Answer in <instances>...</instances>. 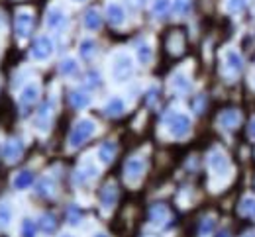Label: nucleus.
Listing matches in <instances>:
<instances>
[{
	"label": "nucleus",
	"mask_w": 255,
	"mask_h": 237,
	"mask_svg": "<svg viewBox=\"0 0 255 237\" xmlns=\"http://www.w3.org/2000/svg\"><path fill=\"white\" fill-rule=\"evenodd\" d=\"M95 122L93 120H81L75 128H73V132H71V136H69V145L71 147H79V145H83L89 137L95 134Z\"/></svg>",
	"instance_id": "1"
},
{
	"label": "nucleus",
	"mask_w": 255,
	"mask_h": 237,
	"mask_svg": "<svg viewBox=\"0 0 255 237\" xmlns=\"http://www.w3.org/2000/svg\"><path fill=\"white\" fill-rule=\"evenodd\" d=\"M143 172H145V161L143 159H129L126 163V167H124V174H126V180L128 182H131V184H135L141 176H143Z\"/></svg>",
	"instance_id": "2"
},
{
	"label": "nucleus",
	"mask_w": 255,
	"mask_h": 237,
	"mask_svg": "<svg viewBox=\"0 0 255 237\" xmlns=\"http://www.w3.org/2000/svg\"><path fill=\"white\" fill-rule=\"evenodd\" d=\"M169 130L175 137H185L191 132V120L185 114H175L169 122Z\"/></svg>",
	"instance_id": "3"
},
{
	"label": "nucleus",
	"mask_w": 255,
	"mask_h": 237,
	"mask_svg": "<svg viewBox=\"0 0 255 237\" xmlns=\"http://www.w3.org/2000/svg\"><path fill=\"white\" fill-rule=\"evenodd\" d=\"M131 73H133L131 59L128 55H118L116 61H114V79L116 80H126L131 77Z\"/></svg>",
	"instance_id": "4"
},
{
	"label": "nucleus",
	"mask_w": 255,
	"mask_h": 237,
	"mask_svg": "<svg viewBox=\"0 0 255 237\" xmlns=\"http://www.w3.org/2000/svg\"><path fill=\"white\" fill-rule=\"evenodd\" d=\"M51 53H53V43H51V39L45 37V35L37 37L35 43H33V49H32L33 57H35L37 61H43V59H47Z\"/></svg>",
	"instance_id": "5"
},
{
	"label": "nucleus",
	"mask_w": 255,
	"mask_h": 237,
	"mask_svg": "<svg viewBox=\"0 0 255 237\" xmlns=\"http://www.w3.org/2000/svg\"><path fill=\"white\" fill-rule=\"evenodd\" d=\"M33 28V16L32 12H20L16 16V35L18 37H28L32 34Z\"/></svg>",
	"instance_id": "6"
},
{
	"label": "nucleus",
	"mask_w": 255,
	"mask_h": 237,
	"mask_svg": "<svg viewBox=\"0 0 255 237\" xmlns=\"http://www.w3.org/2000/svg\"><path fill=\"white\" fill-rule=\"evenodd\" d=\"M22 151H24L22 141L12 139V141H8L6 147H4V159H6L8 163H16V161L22 157Z\"/></svg>",
	"instance_id": "7"
},
{
	"label": "nucleus",
	"mask_w": 255,
	"mask_h": 237,
	"mask_svg": "<svg viewBox=\"0 0 255 237\" xmlns=\"http://www.w3.org/2000/svg\"><path fill=\"white\" fill-rule=\"evenodd\" d=\"M116 198H118V188H116V184H114V182L104 184L102 190H100V202H102V206H104V208H112V206L116 204Z\"/></svg>",
	"instance_id": "8"
},
{
	"label": "nucleus",
	"mask_w": 255,
	"mask_h": 237,
	"mask_svg": "<svg viewBox=\"0 0 255 237\" xmlns=\"http://www.w3.org/2000/svg\"><path fill=\"white\" fill-rule=\"evenodd\" d=\"M167 49L173 55L183 53V49H185V35L181 34V32H171L169 37H167Z\"/></svg>",
	"instance_id": "9"
},
{
	"label": "nucleus",
	"mask_w": 255,
	"mask_h": 237,
	"mask_svg": "<svg viewBox=\"0 0 255 237\" xmlns=\"http://www.w3.org/2000/svg\"><path fill=\"white\" fill-rule=\"evenodd\" d=\"M63 26H65L63 10H59V8H51V10L47 12V28H51V30H59V28H63Z\"/></svg>",
	"instance_id": "10"
},
{
	"label": "nucleus",
	"mask_w": 255,
	"mask_h": 237,
	"mask_svg": "<svg viewBox=\"0 0 255 237\" xmlns=\"http://www.w3.org/2000/svg\"><path fill=\"white\" fill-rule=\"evenodd\" d=\"M106 18H108V22L112 24V26H120V24H124V10H122V6H118V4H110L108 8H106Z\"/></svg>",
	"instance_id": "11"
},
{
	"label": "nucleus",
	"mask_w": 255,
	"mask_h": 237,
	"mask_svg": "<svg viewBox=\"0 0 255 237\" xmlns=\"http://www.w3.org/2000/svg\"><path fill=\"white\" fill-rule=\"evenodd\" d=\"M220 126L226 130H234L238 124H240V112L238 110H226L222 116H220Z\"/></svg>",
	"instance_id": "12"
},
{
	"label": "nucleus",
	"mask_w": 255,
	"mask_h": 237,
	"mask_svg": "<svg viewBox=\"0 0 255 237\" xmlns=\"http://www.w3.org/2000/svg\"><path fill=\"white\" fill-rule=\"evenodd\" d=\"M210 167L212 170L216 172V174H222L228 170V159H226V155L220 153V151H214L212 155H210Z\"/></svg>",
	"instance_id": "13"
},
{
	"label": "nucleus",
	"mask_w": 255,
	"mask_h": 237,
	"mask_svg": "<svg viewBox=\"0 0 255 237\" xmlns=\"http://www.w3.org/2000/svg\"><path fill=\"white\" fill-rule=\"evenodd\" d=\"M149 218H151V222H155V224H161L163 220H167V218H169L167 206H165V204H153V206L149 208Z\"/></svg>",
	"instance_id": "14"
},
{
	"label": "nucleus",
	"mask_w": 255,
	"mask_h": 237,
	"mask_svg": "<svg viewBox=\"0 0 255 237\" xmlns=\"http://www.w3.org/2000/svg\"><path fill=\"white\" fill-rule=\"evenodd\" d=\"M102 26V18H100V14H98V10H89L87 14H85V28L87 30H98Z\"/></svg>",
	"instance_id": "15"
},
{
	"label": "nucleus",
	"mask_w": 255,
	"mask_h": 237,
	"mask_svg": "<svg viewBox=\"0 0 255 237\" xmlns=\"http://www.w3.org/2000/svg\"><path fill=\"white\" fill-rule=\"evenodd\" d=\"M114 155H116V145H114L112 141H106V143L98 149V157H100L102 163H110V161L114 159Z\"/></svg>",
	"instance_id": "16"
},
{
	"label": "nucleus",
	"mask_w": 255,
	"mask_h": 237,
	"mask_svg": "<svg viewBox=\"0 0 255 237\" xmlns=\"http://www.w3.org/2000/svg\"><path fill=\"white\" fill-rule=\"evenodd\" d=\"M37 94H39V90H37V86L35 84H30V86H26L24 90H22V96H20V100L24 106H32L37 102Z\"/></svg>",
	"instance_id": "17"
},
{
	"label": "nucleus",
	"mask_w": 255,
	"mask_h": 237,
	"mask_svg": "<svg viewBox=\"0 0 255 237\" xmlns=\"http://www.w3.org/2000/svg\"><path fill=\"white\" fill-rule=\"evenodd\" d=\"M32 182H33V172H32V170H22V172H20V174L14 178V186H16L18 190L28 188Z\"/></svg>",
	"instance_id": "18"
},
{
	"label": "nucleus",
	"mask_w": 255,
	"mask_h": 237,
	"mask_svg": "<svg viewBox=\"0 0 255 237\" xmlns=\"http://www.w3.org/2000/svg\"><path fill=\"white\" fill-rule=\"evenodd\" d=\"M51 110V104L49 102H45L41 108H39V112H37V128L39 130H47V124H49V112Z\"/></svg>",
	"instance_id": "19"
},
{
	"label": "nucleus",
	"mask_w": 255,
	"mask_h": 237,
	"mask_svg": "<svg viewBox=\"0 0 255 237\" xmlns=\"http://www.w3.org/2000/svg\"><path fill=\"white\" fill-rule=\"evenodd\" d=\"M39 228H41V232H45V234H53V232L57 230V220H55V216H53V214H45V216H41V220H39Z\"/></svg>",
	"instance_id": "20"
},
{
	"label": "nucleus",
	"mask_w": 255,
	"mask_h": 237,
	"mask_svg": "<svg viewBox=\"0 0 255 237\" xmlns=\"http://www.w3.org/2000/svg\"><path fill=\"white\" fill-rule=\"evenodd\" d=\"M226 61H228V67L232 69L234 73H240V71L244 69V61H242L240 53H236V51H230V53L226 55Z\"/></svg>",
	"instance_id": "21"
},
{
	"label": "nucleus",
	"mask_w": 255,
	"mask_h": 237,
	"mask_svg": "<svg viewBox=\"0 0 255 237\" xmlns=\"http://www.w3.org/2000/svg\"><path fill=\"white\" fill-rule=\"evenodd\" d=\"M71 104L75 106V108H85V106H89V102H91V96H87L85 92H81V90H75L73 94H71Z\"/></svg>",
	"instance_id": "22"
},
{
	"label": "nucleus",
	"mask_w": 255,
	"mask_h": 237,
	"mask_svg": "<svg viewBox=\"0 0 255 237\" xmlns=\"http://www.w3.org/2000/svg\"><path fill=\"white\" fill-rule=\"evenodd\" d=\"M95 53H96V43L93 39H85L81 43V55L85 59H91V57H95Z\"/></svg>",
	"instance_id": "23"
},
{
	"label": "nucleus",
	"mask_w": 255,
	"mask_h": 237,
	"mask_svg": "<svg viewBox=\"0 0 255 237\" xmlns=\"http://www.w3.org/2000/svg\"><path fill=\"white\" fill-rule=\"evenodd\" d=\"M106 112H108V116H120L124 112V102L120 98H112L106 106Z\"/></svg>",
	"instance_id": "24"
},
{
	"label": "nucleus",
	"mask_w": 255,
	"mask_h": 237,
	"mask_svg": "<svg viewBox=\"0 0 255 237\" xmlns=\"http://www.w3.org/2000/svg\"><path fill=\"white\" fill-rule=\"evenodd\" d=\"M175 14H179V16H185V14H189L192 8V0H175Z\"/></svg>",
	"instance_id": "25"
},
{
	"label": "nucleus",
	"mask_w": 255,
	"mask_h": 237,
	"mask_svg": "<svg viewBox=\"0 0 255 237\" xmlns=\"http://www.w3.org/2000/svg\"><path fill=\"white\" fill-rule=\"evenodd\" d=\"M242 214L244 216H250V218H255V198H246L242 202Z\"/></svg>",
	"instance_id": "26"
},
{
	"label": "nucleus",
	"mask_w": 255,
	"mask_h": 237,
	"mask_svg": "<svg viewBox=\"0 0 255 237\" xmlns=\"http://www.w3.org/2000/svg\"><path fill=\"white\" fill-rule=\"evenodd\" d=\"M169 6H171V0H155L153 2V14H157V16L167 14Z\"/></svg>",
	"instance_id": "27"
},
{
	"label": "nucleus",
	"mask_w": 255,
	"mask_h": 237,
	"mask_svg": "<svg viewBox=\"0 0 255 237\" xmlns=\"http://www.w3.org/2000/svg\"><path fill=\"white\" fill-rule=\"evenodd\" d=\"M244 8H246V0H228V12L240 14L244 12Z\"/></svg>",
	"instance_id": "28"
},
{
	"label": "nucleus",
	"mask_w": 255,
	"mask_h": 237,
	"mask_svg": "<svg viewBox=\"0 0 255 237\" xmlns=\"http://www.w3.org/2000/svg\"><path fill=\"white\" fill-rule=\"evenodd\" d=\"M137 57H139L141 63H149V59H151V49H149V45H139V47H137Z\"/></svg>",
	"instance_id": "29"
},
{
	"label": "nucleus",
	"mask_w": 255,
	"mask_h": 237,
	"mask_svg": "<svg viewBox=\"0 0 255 237\" xmlns=\"http://www.w3.org/2000/svg\"><path fill=\"white\" fill-rule=\"evenodd\" d=\"M75 71H77V63L73 59H65L63 63H61V73L63 75H73Z\"/></svg>",
	"instance_id": "30"
},
{
	"label": "nucleus",
	"mask_w": 255,
	"mask_h": 237,
	"mask_svg": "<svg viewBox=\"0 0 255 237\" xmlns=\"http://www.w3.org/2000/svg\"><path fill=\"white\" fill-rule=\"evenodd\" d=\"M67 216H69V222H71V224H79V220H81V210L75 208V206H71L69 212H67Z\"/></svg>",
	"instance_id": "31"
},
{
	"label": "nucleus",
	"mask_w": 255,
	"mask_h": 237,
	"mask_svg": "<svg viewBox=\"0 0 255 237\" xmlns=\"http://www.w3.org/2000/svg\"><path fill=\"white\" fill-rule=\"evenodd\" d=\"M22 232H24V237H33V234H35V224H33L32 220H26L24 226H22Z\"/></svg>",
	"instance_id": "32"
},
{
	"label": "nucleus",
	"mask_w": 255,
	"mask_h": 237,
	"mask_svg": "<svg viewBox=\"0 0 255 237\" xmlns=\"http://www.w3.org/2000/svg\"><path fill=\"white\" fill-rule=\"evenodd\" d=\"M37 192L41 194V196H47V194H51V182L45 178V180H41L39 182V186H37Z\"/></svg>",
	"instance_id": "33"
},
{
	"label": "nucleus",
	"mask_w": 255,
	"mask_h": 237,
	"mask_svg": "<svg viewBox=\"0 0 255 237\" xmlns=\"http://www.w3.org/2000/svg\"><path fill=\"white\" fill-rule=\"evenodd\" d=\"M175 86L181 88V90H189V82L185 77H175Z\"/></svg>",
	"instance_id": "34"
},
{
	"label": "nucleus",
	"mask_w": 255,
	"mask_h": 237,
	"mask_svg": "<svg viewBox=\"0 0 255 237\" xmlns=\"http://www.w3.org/2000/svg\"><path fill=\"white\" fill-rule=\"evenodd\" d=\"M210 230H212V220H204V224H202L200 232H202V234H206V232H210Z\"/></svg>",
	"instance_id": "35"
},
{
	"label": "nucleus",
	"mask_w": 255,
	"mask_h": 237,
	"mask_svg": "<svg viewBox=\"0 0 255 237\" xmlns=\"http://www.w3.org/2000/svg\"><path fill=\"white\" fill-rule=\"evenodd\" d=\"M8 216H10L8 210L6 208H0V224H6L8 222Z\"/></svg>",
	"instance_id": "36"
},
{
	"label": "nucleus",
	"mask_w": 255,
	"mask_h": 237,
	"mask_svg": "<svg viewBox=\"0 0 255 237\" xmlns=\"http://www.w3.org/2000/svg\"><path fill=\"white\" fill-rule=\"evenodd\" d=\"M250 136L255 137V118L252 120V124H250Z\"/></svg>",
	"instance_id": "37"
},
{
	"label": "nucleus",
	"mask_w": 255,
	"mask_h": 237,
	"mask_svg": "<svg viewBox=\"0 0 255 237\" xmlns=\"http://www.w3.org/2000/svg\"><path fill=\"white\" fill-rule=\"evenodd\" d=\"M216 237H228V232L226 230H222V232H218V236Z\"/></svg>",
	"instance_id": "38"
},
{
	"label": "nucleus",
	"mask_w": 255,
	"mask_h": 237,
	"mask_svg": "<svg viewBox=\"0 0 255 237\" xmlns=\"http://www.w3.org/2000/svg\"><path fill=\"white\" fill-rule=\"evenodd\" d=\"M75 2H85V0H75Z\"/></svg>",
	"instance_id": "39"
},
{
	"label": "nucleus",
	"mask_w": 255,
	"mask_h": 237,
	"mask_svg": "<svg viewBox=\"0 0 255 237\" xmlns=\"http://www.w3.org/2000/svg\"><path fill=\"white\" fill-rule=\"evenodd\" d=\"M96 237H106V236H96Z\"/></svg>",
	"instance_id": "40"
}]
</instances>
